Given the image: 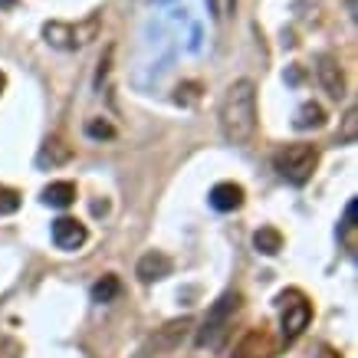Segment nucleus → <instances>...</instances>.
Returning <instances> with one entry per match:
<instances>
[{
    "mask_svg": "<svg viewBox=\"0 0 358 358\" xmlns=\"http://www.w3.org/2000/svg\"><path fill=\"white\" fill-rule=\"evenodd\" d=\"M299 131L306 129H322L326 125V109L319 106V102H306V106H299V112H296V122H293Z\"/></svg>",
    "mask_w": 358,
    "mask_h": 358,
    "instance_id": "nucleus-14",
    "label": "nucleus"
},
{
    "mask_svg": "<svg viewBox=\"0 0 358 358\" xmlns=\"http://www.w3.org/2000/svg\"><path fill=\"white\" fill-rule=\"evenodd\" d=\"M187 329H191V319H174V322H168L164 329H158L148 342H145V348H141V355L145 358H155V355H164V352H174V348L185 342Z\"/></svg>",
    "mask_w": 358,
    "mask_h": 358,
    "instance_id": "nucleus-6",
    "label": "nucleus"
},
{
    "mask_svg": "<svg viewBox=\"0 0 358 358\" xmlns=\"http://www.w3.org/2000/svg\"><path fill=\"white\" fill-rule=\"evenodd\" d=\"M270 352H273L270 336H266L263 329H250L247 336L237 342V348H234L230 358H270Z\"/></svg>",
    "mask_w": 358,
    "mask_h": 358,
    "instance_id": "nucleus-10",
    "label": "nucleus"
},
{
    "mask_svg": "<svg viewBox=\"0 0 358 358\" xmlns=\"http://www.w3.org/2000/svg\"><path fill=\"white\" fill-rule=\"evenodd\" d=\"M240 293L237 289H227V293L220 296L217 303L207 309V319H204V326L197 329V345L201 348H220L224 345V338H227L230 326H234V315L240 313Z\"/></svg>",
    "mask_w": 358,
    "mask_h": 358,
    "instance_id": "nucleus-2",
    "label": "nucleus"
},
{
    "mask_svg": "<svg viewBox=\"0 0 358 358\" xmlns=\"http://www.w3.org/2000/svg\"><path fill=\"white\" fill-rule=\"evenodd\" d=\"M76 201V185L73 181H53V185L43 187V204L46 207H56V210H63Z\"/></svg>",
    "mask_w": 358,
    "mask_h": 358,
    "instance_id": "nucleus-13",
    "label": "nucleus"
},
{
    "mask_svg": "<svg viewBox=\"0 0 358 358\" xmlns=\"http://www.w3.org/2000/svg\"><path fill=\"white\" fill-rule=\"evenodd\" d=\"M13 3H17V0H0V7H13Z\"/></svg>",
    "mask_w": 358,
    "mask_h": 358,
    "instance_id": "nucleus-22",
    "label": "nucleus"
},
{
    "mask_svg": "<svg viewBox=\"0 0 358 358\" xmlns=\"http://www.w3.org/2000/svg\"><path fill=\"white\" fill-rule=\"evenodd\" d=\"M122 293V282H119V276H102V280L92 286V303H99V306H106V303H112L115 296Z\"/></svg>",
    "mask_w": 358,
    "mask_h": 358,
    "instance_id": "nucleus-16",
    "label": "nucleus"
},
{
    "mask_svg": "<svg viewBox=\"0 0 358 358\" xmlns=\"http://www.w3.org/2000/svg\"><path fill=\"white\" fill-rule=\"evenodd\" d=\"M86 135L89 138H115V125L106 119H89L86 122Z\"/></svg>",
    "mask_w": 358,
    "mask_h": 358,
    "instance_id": "nucleus-18",
    "label": "nucleus"
},
{
    "mask_svg": "<svg viewBox=\"0 0 358 358\" xmlns=\"http://www.w3.org/2000/svg\"><path fill=\"white\" fill-rule=\"evenodd\" d=\"M257 86L250 79H237L230 83L224 99H220L217 122H220V135L230 145H247L257 135Z\"/></svg>",
    "mask_w": 358,
    "mask_h": 358,
    "instance_id": "nucleus-1",
    "label": "nucleus"
},
{
    "mask_svg": "<svg viewBox=\"0 0 358 358\" xmlns=\"http://www.w3.org/2000/svg\"><path fill=\"white\" fill-rule=\"evenodd\" d=\"M102 30L99 17H89L83 23H66V20H50L43 27V40L56 50H83L86 43H92Z\"/></svg>",
    "mask_w": 358,
    "mask_h": 358,
    "instance_id": "nucleus-4",
    "label": "nucleus"
},
{
    "mask_svg": "<svg viewBox=\"0 0 358 358\" xmlns=\"http://www.w3.org/2000/svg\"><path fill=\"white\" fill-rule=\"evenodd\" d=\"M355 125H358V112L348 109V112H345V125H342V135H338V141H345V145H355Z\"/></svg>",
    "mask_w": 358,
    "mask_h": 358,
    "instance_id": "nucleus-20",
    "label": "nucleus"
},
{
    "mask_svg": "<svg viewBox=\"0 0 358 358\" xmlns=\"http://www.w3.org/2000/svg\"><path fill=\"white\" fill-rule=\"evenodd\" d=\"M89 240L86 224H79L76 217H59L53 220V243L59 250H79Z\"/></svg>",
    "mask_w": 358,
    "mask_h": 358,
    "instance_id": "nucleus-7",
    "label": "nucleus"
},
{
    "mask_svg": "<svg viewBox=\"0 0 358 358\" xmlns=\"http://www.w3.org/2000/svg\"><path fill=\"white\" fill-rule=\"evenodd\" d=\"M319 79H322V86H326V92L332 99L345 96V76H342V69H338V63L332 56H322V59H319Z\"/></svg>",
    "mask_w": 358,
    "mask_h": 358,
    "instance_id": "nucleus-12",
    "label": "nucleus"
},
{
    "mask_svg": "<svg viewBox=\"0 0 358 358\" xmlns=\"http://www.w3.org/2000/svg\"><path fill=\"white\" fill-rule=\"evenodd\" d=\"M3 86H7V76H3V73H0V92H3Z\"/></svg>",
    "mask_w": 358,
    "mask_h": 358,
    "instance_id": "nucleus-23",
    "label": "nucleus"
},
{
    "mask_svg": "<svg viewBox=\"0 0 358 358\" xmlns=\"http://www.w3.org/2000/svg\"><path fill=\"white\" fill-rule=\"evenodd\" d=\"M171 270H174L171 257L162 253V250H148V253L138 260V266H135L141 282H158V280H164V276H171Z\"/></svg>",
    "mask_w": 358,
    "mask_h": 358,
    "instance_id": "nucleus-8",
    "label": "nucleus"
},
{
    "mask_svg": "<svg viewBox=\"0 0 358 358\" xmlns=\"http://www.w3.org/2000/svg\"><path fill=\"white\" fill-rule=\"evenodd\" d=\"M315 164H319V152H315L313 145H286V148H280V152L273 155L276 174L296 187L306 185V181L313 178Z\"/></svg>",
    "mask_w": 358,
    "mask_h": 358,
    "instance_id": "nucleus-3",
    "label": "nucleus"
},
{
    "mask_svg": "<svg viewBox=\"0 0 358 358\" xmlns=\"http://www.w3.org/2000/svg\"><path fill=\"white\" fill-rule=\"evenodd\" d=\"M73 158V145H66V138H59V135H50V138L43 141V148H40V155H36V168H59V164H66Z\"/></svg>",
    "mask_w": 358,
    "mask_h": 358,
    "instance_id": "nucleus-9",
    "label": "nucleus"
},
{
    "mask_svg": "<svg viewBox=\"0 0 358 358\" xmlns=\"http://www.w3.org/2000/svg\"><path fill=\"white\" fill-rule=\"evenodd\" d=\"M178 102H181V106H191V102H194L197 99V83H185V86H178Z\"/></svg>",
    "mask_w": 358,
    "mask_h": 358,
    "instance_id": "nucleus-21",
    "label": "nucleus"
},
{
    "mask_svg": "<svg viewBox=\"0 0 358 358\" xmlns=\"http://www.w3.org/2000/svg\"><path fill=\"white\" fill-rule=\"evenodd\" d=\"M342 237H345V247L355 250V201L345 204V217H342Z\"/></svg>",
    "mask_w": 358,
    "mask_h": 358,
    "instance_id": "nucleus-17",
    "label": "nucleus"
},
{
    "mask_svg": "<svg viewBox=\"0 0 358 358\" xmlns=\"http://www.w3.org/2000/svg\"><path fill=\"white\" fill-rule=\"evenodd\" d=\"M280 326H282V342H296L309 329V319H313V306L299 289H286L280 293Z\"/></svg>",
    "mask_w": 358,
    "mask_h": 358,
    "instance_id": "nucleus-5",
    "label": "nucleus"
},
{
    "mask_svg": "<svg viewBox=\"0 0 358 358\" xmlns=\"http://www.w3.org/2000/svg\"><path fill=\"white\" fill-rule=\"evenodd\" d=\"M20 210V194L13 187H0V214H17Z\"/></svg>",
    "mask_w": 358,
    "mask_h": 358,
    "instance_id": "nucleus-19",
    "label": "nucleus"
},
{
    "mask_svg": "<svg viewBox=\"0 0 358 358\" xmlns=\"http://www.w3.org/2000/svg\"><path fill=\"white\" fill-rule=\"evenodd\" d=\"M240 204H243V187L240 185H234V181H220V185L210 187V207H214V210L230 214V210H237Z\"/></svg>",
    "mask_w": 358,
    "mask_h": 358,
    "instance_id": "nucleus-11",
    "label": "nucleus"
},
{
    "mask_svg": "<svg viewBox=\"0 0 358 358\" xmlns=\"http://www.w3.org/2000/svg\"><path fill=\"white\" fill-rule=\"evenodd\" d=\"M253 247L260 250L263 257H276L282 250V234L276 227H260L253 234Z\"/></svg>",
    "mask_w": 358,
    "mask_h": 358,
    "instance_id": "nucleus-15",
    "label": "nucleus"
}]
</instances>
